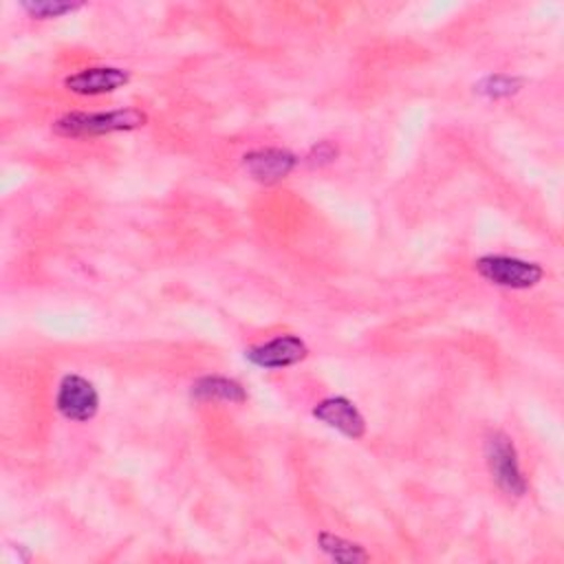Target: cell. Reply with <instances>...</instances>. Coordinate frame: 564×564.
Returning <instances> with one entry per match:
<instances>
[{"instance_id":"1","label":"cell","mask_w":564,"mask_h":564,"mask_svg":"<svg viewBox=\"0 0 564 564\" xmlns=\"http://www.w3.org/2000/svg\"><path fill=\"white\" fill-rule=\"evenodd\" d=\"M148 123V115L139 108H117V110H99V112H66L53 123V132L66 139L82 137H101L112 132L137 130Z\"/></svg>"},{"instance_id":"11","label":"cell","mask_w":564,"mask_h":564,"mask_svg":"<svg viewBox=\"0 0 564 564\" xmlns=\"http://www.w3.org/2000/svg\"><path fill=\"white\" fill-rule=\"evenodd\" d=\"M522 88V79L513 77V75H487L476 84V93H480L487 99H505L516 95Z\"/></svg>"},{"instance_id":"10","label":"cell","mask_w":564,"mask_h":564,"mask_svg":"<svg viewBox=\"0 0 564 564\" xmlns=\"http://www.w3.org/2000/svg\"><path fill=\"white\" fill-rule=\"evenodd\" d=\"M317 544L319 549L335 562H346V564H357V562H368L370 560V553L357 544V542H350L346 538H339L335 533H328V531H322L317 533Z\"/></svg>"},{"instance_id":"3","label":"cell","mask_w":564,"mask_h":564,"mask_svg":"<svg viewBox=\"0 0 564 564\" xmlns=\"http://www.w3.org/2000/svg\"><path fill=\"white\" fill-rule=\"evenodd\" d=\"M480 278L505 289H531L544 278V269L538 262L511 258V256H480L474 262Z\"/></svg>"},{"instance_id":"7","label":"cell","mask_w":564,"mask_h":564,"mask_svg":"<svg viewBox=\"0 0 564 564\" xmlns=\"http://www.w3.org/2000/svg\"><path fill=\"white\" fill-rule=\"evenodd\" d=\"M130 82V70L117 68V66H90L82 68L77 73H70L64 77V88L84 95V97H95V95H106L123 88Z\"/></svg>"},{"instance_id":"6","label":"cell","mask_w":564,"mask_h":564,"mask_svg":"<svg viewBox=\"0 0 564 564\" xmlns=\"http://www.w3.org/2000/svg\"><path fill=\"white\" fill-rule=\"evenodd\" d=\"M242 165L253 181L273 185L295 170L297 156L284 148H258L242 156Z\"/></svg>"},{"instance_id":"4","label":"cell","mask_w":564,"mask_h":564,"mask_svg":"<svg viewBox=\"0 0 564 564\" xmlns=\"http://www.w3.org/2000/svg\"><path fill=\"white\" fill-rule=\"evenodd\" d=\"M55 408L68 421L86 423L95 419L99 410V392L86 377L75 372L64 375L57 386Z\"/></svg>"},{"instance_id":"12","label":"cell","mask_w":564,"mask_h":564,"mask_svg":"<svg viewBox=\"0 0 564 564\" xmlns=\"http://www.w3.org/2000/svg\"><path fill=\"white\" fill-rule=\"evenodd\" d=\"M31 18L37 20H51V18H62L66 13L77 11L82 4L79 2H64V0H24L20 4Z\"/></svg>"},{"instance_id":"9","label":"cell","mask_w":564,"mask_h":564,"mask_svg":"<svg viewBox=\"0 0 564 564\" xmlns=\"http://www.w3.org/2000/svg\"><path fill=\"white\" fill-rule=\"evenodd\" d=\"M192 397L196 401H229V403H245L247 392L245 388L229 377L220 375H205L192 383Z\"/></svg>"},{"instance_id":"13","label":"cell","mask_w":564,"mask_h":564,"mask_svg":"<svg viewBox=\"0 0 564 564\" xmlns=\"http://www.w3.org/2000/svg\"><path fill=\"white\" fill-rule=\"evenodd\" d=\"M337 156V145H333L330 141H319L311 148V152L306 154L308 165H326Z\"/></svg>"},{"instance_id":"5","label":"cell","mask_w":564,"mask_h":564,"mask_svg":"<svg viewBox=\"0 0 564 564\" xmlns=\"http://www.w3.org/2000/svg\"><path fill=\"white\" fill-rule=\"evenodd\" d=\"M306 355H308V348H306L304 339H300L293 333L275 335L273 339L256 344V346L245 350L247 361L258 366V368H264V370H278V368L295 366L302 359H306Z\"/></svg>"},{"instance_id":"2","label":"cell","mask_w":564,"mask_h":564,"mask_svg":"<svg viewBox=\"0 0 564 564\" xmlns=\"http://www.w3.org/2000/svg\"><path fill=\"white\" fill-rule=\"evenodd\" d=\"M485 460L491 478L507 496L520 498L527 494V478L520 469L516 445L505 432H491L485 438Z\"/></svg>"},{"instance_id":"8","label":"cell","mask_w":564,"mask_h":564,"mask_svg":"<svg viewBox=\"0 0 564 564\" xmlns=\"http://www.w3.org/2000/svg\"><path fill=\"white\" fill-rule=\"evenodd\" d=\"M313 416L324 425L337 430L348 438H361L366 434V419L357 405L346 397H326L313 408Z\"/></svg>"}]
</instances>
